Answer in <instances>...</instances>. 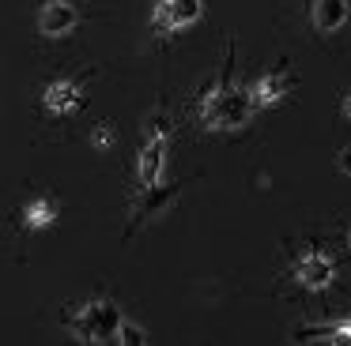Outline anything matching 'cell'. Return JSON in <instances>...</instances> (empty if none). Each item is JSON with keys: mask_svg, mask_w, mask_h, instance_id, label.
<instances>
[{"mask_svg": "<svg viewBox=\"0 0 351 346\" xmlns=\"http://www.w3.org/2000/svg\"><path fill=\"white\" fill-rule=\"evenodd\" d=\"M230 68H234V45L227 49V64H223L219 83H212V87L200 94V105H197V117L208 132H234V128H245L253 120V113H257V105H253V98H250V87H238V83L230 79V75H234Z\"/></svg>", "mask_w": 351, "mask_h": 346, "instance_id": "1", "label": "cell"}, {"mask_svg": "<svg viewBox=\"0 0 351 346\" xmlns=\"http://www.w3.org/2000/svg\"><path fill=\"white\" fill-rule=\"evenodd\" d=\"M121 308L114 301L99 297L80 305L76 312L69 316V331L80 338V343H117V328H121Z\"/></svg>", "mask_w": 351, "mask_h": 346, "instance_id": "2", "label": "cell"}, {"mask_svg": "<svg viewBox=\"0 0 351 346\" xmlns=\"http://www.w3.org/2000/svg\"><path fill=\"white\" fill-rule=\"evenodd\" d=\"M178 192H182L178 185H159V181L147 185V188H140L136 203H132V222H129V230H125V237H132V233H136L140 226H147L152 218L167 215V207L178 200Z\"/></svg>", "mask_w": 351, "mask_h": 346, "instance_id": "3", "label": "cell"}, {"mask_svg": "<svg viewBox=\"0 0 351 346\" xmlns=\"http://www.w3.org/2000/svg\"><path fill=\"white\" fill-rule=\"evenodd\" d=\"M295 282L310 293L328 290V286L336 282V263L328 260V252H321V248H306L295 260Z\"/></svg>", "mask_w": 351, "mask_h": 346, "instance_id": "4", "label": "cell"}, {"mask_svg": "<svg viewBox=\"0 0 351 346\" xmlns=\"http://www.w3.org/2000/svg\"><path fill=\"white\" fill-rule=\"evenodd\" d=\"M204 15L200 0H159L152 12V30L155 34H178V30L193 27Z\"/></svg>", "mask_w": 351, "mask_h": 346, "instance_id": "5", "label": "cell"}, {"mask_svg": "<svg viewBox=\"0 0 351 346\" xmlns=\"http://www.w3.org/2000/svg\"><path fill=\"white\" fill-rule=\"evenodd\" d=\"M80 23V8L72 0H46L38 12V34L42 38H64Z\"/></svg>", "mask_w": 351, "mask_h": 346, "instance_id": "6", "label": "cell"}, {"mask_svg": "<svg viewBox=\"0 0 351 346\" xmlns=\"http://www.w3.org/2000/svg\"><path fill=\"white\" fill-rule=\"evenodd\" d=\"M42 105H46L49 117H69L84 105V90H80V79H53L42 94Z\"/></svg>", "mask_w": 351, "mask_h": 346, "instance_id": "7", "label": "cell"}, {"mask_svg": "<svg viewBox=\"0 0 351 346\" xmlns=\"http://www.w3.org/2000/svg\"><path fill=\"white\" fill-rule=\"evenodd\" d=\"M291 87H295V79L287 72H265L250 83V98L257 109H272V105H280L291 94Z\"/></svg>", "mask_w": 351, "mask_h": 346, "instance_id": "8", "label": "cell"}, {"mask_svg": "<svg viewBox=\"0 0 351 346\" xmlns=\"http://www.w3.org/2000/svg\"><path fill=\"white\" fill-rule=\"evenodd\" d=\"M351 4L348 0H310V23L317 34H336L348 23Z\"/></svg>", "mask_w": 351, "mask_h": 346, "instance_id": "9", "label": "cell"}, {"mask_svg": "<svg viewBox=\"0 0 351 346\" xmlns=\"http://www.w3.org/2000/svg\"><path fill=\"white\" fill-rule=\"evenodd\" d=\"M53 222H57V200H49V196H34L23 207L27 230H46V226H53Z\"/></svg>", "mask_w": 351, "mask_h": 346, "instance_id": "10", "label": "cell"}, {"mask_svg": "<svg viewBox=\"0 0 351 346\" xmlns=\"http://www.w3.org/2000/svg\"><path fill=\"white\" fill-rule=\"evenodd\" d=\"M295 338H313V343H343L351 346V316L348 320H336V323H325V328H302L295 331Z\"/></svg>", "mask_w": 351, "mask_h": 346, "instance_id": "11", "label": "cell"}, {"mask_svg": "<svg viewBox=\"0 0 351 346\" xmlns=\"http://www.w3.org/2000/svg\"><path fill=\"white\" fill-rule=\"evenodd\" d=\"M117 343L140 346V343H147V331L140 328V323H132V320H121V328H117Z\"/></svg>", "mask_w": 351, "mask_h": 346, "instance_id": "12", "label": "cell"}, {"mask_svg": "<svg viewBox=\"0 0 351 346\" xmlns=\"http://www.w3.org/2000/svg\"><path fill=\"white\" fill-rule=\"evenodd\" d=\"M91 143H95L99 150H110V147H114V128H110L106 120H102V124L91 132Z\"/></svg>", "mask_w": 351, "mask_h": 346, "instance_id": "13", "label": "cell"}, {"mask_svg": "<svg viewBox=\"0 0 351 346\" xmlns=\"http://www.w3.org/2000/svg\"><path fill=\"white\" fill-rule=\"evenodd\" d=\"M336 165H340V173H348V177H351V147H343L340 155H336Z\"/></svg>", "mask_w": 351, "mask_h": 346, "instance_id": "14", "label": "cell"}, {"mask_svg": "<svg viewBox=\"0 0 351 346\" xmlns=\"http://www.w3.org/2000/svg\"><path fill=\"white\" fill-rule=\"evenodd\" d=\"M340 113H343V117H348V120H351V90H348V94H343V98H340Z\"/></svg>", "mask_w": 351, "mask_h": 346, "instance_id": "15", "label": "cell"}, {"mask_svg": "<svg viewBox=\"0 0 351 346\" xmlns=\"http://www.w3.org/2000/svg\"><path fill=\"white\" fill-rule=\"evenodd\" d=\"M348 252H351V226H348Z\"/></svg>", "mask_w": 351, "mask_h": 346, "instance_id": "16", "label": "cell"}]
</instances>
